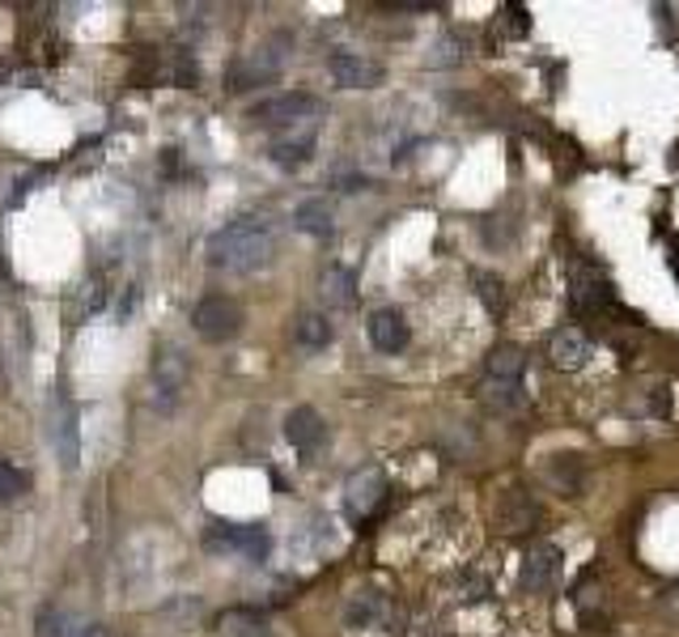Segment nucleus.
I'll return each instance as SVG.
<instances>
[{"mask_svg":"<svg viewBox=\"0 0 679 637\" xmlns=\"http://www.w3.org/2000/svg\"><path fill=\"white\" fill-rule=\"evenodd\" d=\"M188 353L183 349H158V358H153V404L170 413L174 404H179V395L188 387Z\"/></svg>","mask_w":679,"mask_h":637,"instance_id":"obj_6","label":"nucleus"},{"mask_svg":"<svg viewBox=\"0 0 679 637\" xmlns=\"http://www.w3.org/2000/svg\"><path fill=\"white\" fill-rule=\"evenodd\" d=\"M527 370V353L518 344H497L485 358V379H501V383H522Z\"/></svg>","mask_w":679,"mask_h":637,"instance_id":"obj_19","label":"nucleus"},{"mask_svg":"<svg viewBox=\"0 0 679 637\" xmlns=\"http://www.w3.org/2000/svg\"><path fill=\"white\" fill-rule=\"evenodd\" d=\"M480 400L492 413H514L522 408V383H501V379H485L480 383Z\"/></svg>","mask_w":679,"mask_h":637,"instance_id":"obj_23","label":"nucleus"},{"mask_svg":"<svg viewBox=\"0 0 679 637\" xmlns=\"http://www.w3.org/2000/svg\"><path fill=\"white\" fill-rule=\"evenodd\" d=\"M285 438L301 455H315L327 443V421L310 404H301V408H294V413L285 416Z\"/></svg>","mask_w":679,"mask_h":637,"instance_id":"obj_13","label":"nucleus"},{"mask_svg":"<svg viewBox=\"0 0 679 637\" xmlns=\"http://www.w3.org/2000/svg\"><path fill=\"white\" fill-rule=\"evenodd\" d=\"M565 570V553L556 544H535L531 553L522 556V570H518V586L531 591V595H548Z\"/></svg>","mask_w":679,"mask_h":637,"instance_id":"obj_7","label":"nucleus"},{"mask_svg":"<svg viewBox=\"0 0 679 637\" xmlns=\"http://www.w3.org/2000/svg\"><path fill=\"white\" fill-rule=\"evenodd\" d=\"M540 519V510H535V501L527 489H501L497 493V506H492V523L497 531H506V535H518V531H531Z\"/></svg>","mask_w":679,"mask_h":637,"instance_id":"obj_11","label":"nucleus"},{"mask_svg":"<svg viewBox=\"0 0 679 637\" xmlns=\"http://www.w3.org/2000/svg\"><path fill=\"white\" fill-rule=\"evenodd\" d=\"M595 353V344H591V336L582 332V328H561V332H552L548 340V361H552V370H561V374H577V370H586V361Z\"/></svg>","mask_w":679,"mask_h":637,"instance_id":"obj_9","label":"nucleus"},{"mask_svg":"<svg viewBox=\"0 0 679 637\" xmlns=\"http://www.w3.org/2000/svg\"><path fill=\"white\" fill-rule=\"evenodd\" d=\"M463 60V43L459 39H437L434 56H429V68H446V64H459Z\"/></svg>","mask_w":679,"mask_h":637,"instance_id":"obj_27","label":"nucleus"},{"mask_svg":"<svg viewBox=\"0 0 679 637\" xmlns=\"http://www.w3.org/2000/svg\"><path fill=\"white\" fill-rule=\"evenodd\" d=\"M22 493H30V471L0 459V501H18Z\"/></svg>","mask_w":679,"mask_h":637,"instance_id":"obj_25","label":"nucleus"},{"mask_svg":"<svg viewBox=\"0 0 679 637\" xmlns=\"http://www.w3.org/2000/svg\"><path fill=\"white\" fill-rule=\"evenodd\" d=\"M209 264L230 273V277H251V273H264L272 259H276V230H272L268 217H234L225 222L209 238Z\"/></svg>","mask_w":679,"mask_h":637,"instance_id":"obj_1","label":"nucleus"},{"mask_svg":"<svg viewBox=\"0 0 679 637\" xmlns=\"http://www.w3.org/2000/svg\"><path fill=\"white\" fill-rule=\"evenodd\" d=\"M327 68H331L336 85H344V89H379L386 82V68L361 52H331Z\"/></svg>","mask_w":679,"mask_h":637,"instance_id":"obj_8","label":"nucleus"},{"mask_svg":"<svg viewBox=\"0 0 679 637\" xmlns=\"http://www.w3.org/2000/svg\"><path fill=\"white\" fill-rule=\"evenodd\" d=\"M209 549H221V553L251 556V561H264V556H268V535H264V527L218 523V527H213V531H209Z\"/></svg>","mask_w":679,"mask_h":637,"instance_id":"obj_10","label":"nucleus"},{"mask_svg":"<svg viewBox=\"0 0 679 637\" xmlns=\"http://www.w3.org/2000/svg\"><path fill=\"white\" fill-rule=\"evenodd\" d=\"M285 60H289V34H272V39H264L255 52H246V56L234 64L230 89H255V85L276 82L280 68H285Z\"/></svg>","mask_w":679,"mask_h":637,"instance_id":"obj_2","label":"nucleus"},{"mask_svg":"<svg viewBox=\"0 0 679 637\" xmlns=\"http://www.w3.org/2000/svg\"><path fill=\"white\" fill-rule=\"evenodd\" d=\"M315 128L310 124H301V128H285L280 137L268 145V158L276 167H301V162H310V153H315Z\"/></svg>","mask_w":679,"mask_h":637,"instance_id":"obj_15","label":"nucleus"},{"mask_svg":"<svg viewBox=\"0 0 679 637\" xmlns=\"http://www.w3.org/2000/svg\"><path fill=\"white\" fill-rule=\"evenodd\" d=\"M476 294H480V302H489L492 315H506V289L497 277H476Z\"/></svg>","mask_w":679,"mask_h":637,"instance_id":"obj_26","label":"nucleus"},{"mask_svg":"<svg viewBox=\"0 0 679 637\" xmlns=\"http://www.w3.org/2000/svg\"><path fill=\"white\" fill-rule=\"evenodd\" d=\"M243 323H246L243 306L234 302V298H225V294H209V298H200L195 310H191V328L200 332V340H209V344L234 340V336L243 332Z\"/></svg>","mask_w":679,"mask_h":637,"instance_id":"obj_4","label":"nucleus"},{"mask_svg":"<svg viewBox=\"0 0 679 637\" xmlns=\"http://www.w3.org/2000/svg\"><path fill=\"white\" fill-rule=\"evenodd\" d=\"M357 280L349 268H340V264H331V268H323V280H319V289H323V298L331 306H353L357 302Z\"/></svg>","mask_w":679,"mask_h":637,"instance_id":"obj_22","label":"nucleus"},{"mask_svg":"<svg viewBox=\"0 0 679 637\" xmlns=\"http://www.w3.org/2000/svg\"><path fill=\"white\" fill-rule=\"evenodd\" d=\"M386 498V476L382 468H361L344 485V519L349 523H370Z\"/></svg>","mask_w":679,"mask_h":637,"instance_id":"obj_5","label":"nucleus"},{"mask_svg":"<svg viewBox=\"0 0 679 637\" xmlns=\"http://www.w3.org/2000/svg\"><path fill=\"white\" fill-rule=\"evenodd\" d=\"M34 637H110L107 625H94L68 608H43L34 616Z\"/></svg>","mask_w":679,"mask_h":637,"instance_id":"obj_12","label":"nucleus"},{"mask_svg":"<svg viewBox=\"0 0 679 637\" xmlns=\"http://www.w3.org/2000/svg\"><path fill=\"white\" fill-rule=\"evenodd\" d=\"M365 332H370V344L379 353H404L407 340H412V328H407V319L400 310H374Z\"/></svg>","mask_w":679,"mask_h":637,"instance_id":"obj_14","label":"nucleus"},{"mask_svg":"<svg viewBox=\"0 0 679 637\" xmlns=\"http://www.w3.org/2000/svg\"><path fill=\"white\" fill-rule=\"evenodd\" d=\"M344 620L353 629H382L391 620V604H386V595H379V591H361L353 604H349V612H344Z\"/></svg>","mask_w":679,"mask_h":637,"instance_id":"obj_17","label":"nucleus"},{"mask_svg":"<svg viewBox=\"0 0 679 637\" xmlns=\"http://www.w3.org/2000/svg\"><path fill=\"white\" fill-rule=\"evenodd\" d=\"M323 112V103L306 89H285V94H272L264 103L251 107V119L264 124V128H301V124H315V115Z\"/></svg>","mask_w":679,"mask_h":637,"instance_id":"obj_3","label":"nucleus"},{"mask_svg":"<svg viewBox=\"0 0 679 637\" xmlns=\"http://www.w3.org/2000/svg\"><path fill=\"white\" fill-rule=\"evenodd\" d=\"M221 629H225V634H234V637H259L268 625H264V616H259V612L234 608V612H225V616H221Z\"/></svg>","mask_w":679,"mask_h":637,"instance_id":"obj_24","label":"nucleus"},{"mask_svg":"<svg viewBox=\"0 0 679 637\" xmlns=\"http://www.w3.org/2000/svg\"><path fill=\"white\" fill-rule=\"evenodd\" d=\"M548 480L561 489V498H577L586 489V459L582 455H556L548 464Z\"/></svg>","mask_w":679,"mask_h":637,"instance_id":"obj_18","label":"nucleus"},{"mask_svg":"<svg viewBox=\"0 0 679 637\" xmlns=\"http://www.w3.org/2000/svg\"><path fill=\"white\" fill-rule=\"evenodd\" d=\"M294 225H298L301 234L327 238V234L336 230V209H331V200H327V195H306V200H298V209H294Z\"/></svg>","mask_w":679,"mask_h":637,"instance_id":"obj_16","label":"nucleus"},{"mask_svg":"<svg viewBox=\"0 0 679 637\" xmlns=\"http://www.w3.org/2000/svg\"><path fill=\"white\" fill-rule=\"evenodd\" d=\"M294 336H298L301 349H327L331 344V323H327V315H319V310H301L298 323H294Z\"/></svg>","mask_w":679,"mask_h":637,"instance_id":"obj_21","label":"nucleus"},{"mask_svg":"<svg viewBox=\"0 0 679 637\" xmlns=\"http://www.w3.org/2000/svg\"><path fill=\"white\" fill-rule=\"evenodd\" d=\"M573 285H577L573 298H577L582 310H607V306H612V285H607V277H603L598 268H577V280H573Z\"/></svg>","mask_w":679,"mask_h":637,"instance_id":"obj_20","label":"nucleus"}]
</instances>
